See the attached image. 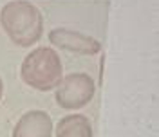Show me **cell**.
Wrapping results in <instances>:
<instances>
[{
    "mask_svg": "<svg viewBox=\"0 0 159 137\" xmlns=\"http://www.w3.org/2000/svg\"><path fill=\"white\" fill-rule=\"evenodd\" d=\"M0 24L18 47H31L43 34V16L27 0H11L0 11Z\"/></svg>",
    "mask_w": 159,
    "mask_h": 137,
    "instance_id": "6da1fadb",
    "label": "cell"
},
{
    "mask_svg": "<svg viewBox=\"0 0 159 137\" xmlns=\"http://www.w3.org/2000/svg\"><path fill=\"white\" fill-rule=\"evenodd\" d=\"M20 76L27 87L40 92H49L60 85L63 78V65L52 47H36L24 58Z\"/></svg>",
    "mask_w": 159,
    "mask_h": 137,
    "instance_id": "7a4b0ae2",
    "label": "cell"
},
{
    "mask_svg": "<svg viewBox=\"0 0 159 137\" xmlns=\"http://www.w3.org/2000/svg\"><path fill=\"white\" fill-rule=\"evenodd\" d=\"M96 92L94 79L85 72H74L63 76L56 87V103L65 110H78L89 105Z\"/></svg>",
    "mask_w": 159,
    "mask_h": 137,
    "instance_id": "3957f363",
    "label": "cell"
},
{
    "mask_svg": "<svg viewBox=\"0 0 159 137\" xmlns=\"http://www.w3.org/2000/svg\"><path fill=\"white\" fill-rule=\"evenodd\" d=\"M49 42L60 49L78 52V54H98L101 51V43L89 34H83L80 31L67 29V27H56L51 29Z\"/></svg>",
    "mask_w": 159,
    "mask_h": 137,
    "instance_id": "277c9868",
    "label": "cell"
},
{
    "mask_svg": "<svg viewBox=\"0 0 159 137\" xmlns=\"http://www.w3.org/2000/svg\"><path fill=\"white\" fill-rule=\"evenodd\" d=\"M52 135V119L43 110L25 112L15 125L13 137H51Z\"/></svg>",
    "mask_w": 159,
    "mask_h": 137,
    "instance_id": "5b68a950",
    "label": "cell"
},
{
    "mask_svg": "<svg viewBox=\"0 0 159 137\" xmlns=\"http://www.w3.org/2000/svg\"><path fill=\"white\" fill-rule=\"evenodd\" d=\"M52 130L56 132V137H92L90 121L81 114H70L61 117Z\"/></svg>",
    "mask_w": 159,
    "mask_h": 137,
    "instance_id": "8992f818",
    "label": "cell"
},
{
    "mask_svg": "<svg viewBox=\"0 0 159 137\" xmlns=\"http://www.w3.org/2000/svg\"><path fill=\"white\" fill-rule=\"evenodd\" d=\"M2 94H4V81L0 78V99H2Z\"/></svg>",
    "mask_w": 159,
    "mask_h": 137,
    "instance_id": "52a82bcc",
    "label": "cell"
}]
</instances>
